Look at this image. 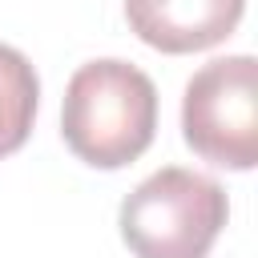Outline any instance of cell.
I'll return each instance as SVG.
<instances>
[{
  "label": "cell",
  "instance_id": "6da1fadb",
  "mask_svg": "<svg viewBox=\"0 0 258 258\" xmlns=\"http://www.w3.org/2000/svg\"><path fill=\"white\" fill-rule=\"evenodd\" d=\"M60 133L64 145L93 169H121L137 161L157 133L153 81L117 56L81 64L64 89Z\"/></svg>",
  "mask_w": 258,
  "mask_h": 258
},
{
  "label": "cell",
  "instance_id": "277c9868",
  "mask_svg": "<svg viewBox=\"0 0 258 258\" xmlns=\"http://www.w3.org/2000/svg\"><path fill=\"white\" fill-rule=\"evenodd\" d=\"M246 0H125V20L157 52L181 56L222 44L238 20Z\"/></svg>",
  "mask_w": 258,
  "mask_h": 258
},
{
  "label": "cell",
  "instance_id": "5b68a950",
  "mask_svg": "<svg viewBox=\"0 0 258 258\" xmlns=\"http://www.w3.org/2000/svg\"><path fill=\"white\" fill-rule=\"evenodd\" d=\"M40 81L28 56L12 44H0V157L16 153L36 121Z\"/></svg>",
  "mask_w": 258,
  "mask_h": 258
},
{
  "label": "cell",
  "instance_id": "3957f363",
  "mask_svg": "<svg viewBox=\"0 0 258 258\" xmlns=\"http://www.w3.org/2000/svg\"><path fill=\"white\" fill-rule=\"evenodd\" d=\"M181 137L214 165H258V60L250 52L218 56L185 81Z\"/></svg>",
  "mask_w": 258,
  "mask_h": 258
},
{
  "label": "cell",
  "instance_id": "7a4b0ae2",
  "mask_svg": "<svg viewBox=\"0 0 258 258\" xmlns=\"http://www.w3.org/2000/svg\"><path fill=\"white\" fill-rule=\"evenodd\" d=\"M230 218L226 189L194 169L165 165L121 202V238L133 258H206Z\"/></svg>",
  "mask_w": 258,
  "mask_h": 258
}]
</instances>
